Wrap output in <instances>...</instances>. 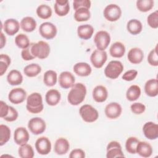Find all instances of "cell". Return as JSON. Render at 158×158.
<instances>
[{"label": "cell", "instance_id": "cell-1", "mask_svg": "<svg viewBox=\"0 0 158 158\" xmlns=\"http://www.w3.org/2000/svg\"><path fill=\"white\" fill-rule=\"evenodd\" d=\"M86 94V88L81 83H75L67 95L68 102L72 106H78L81 103Z\"/></svg>", "mask_w": 158, "mask_h": 158}, {"label": "cell", "instance_id": "cell-2", "mask_svg": "<svg viewBox=\"0 0 158 158\" xmlns=\"http://www.w3.org/2000/svg\"><path fill=\"white\" fill-rule=\"evenodd\" d=\"M26 108L31 114H38L41 112L44 108L43 98L41 94L38 93L30 94L27 98Z\"/></svg>", "mask_w": 158, "mask_h": 158}, {"label": "cell", "instance_id": "cell-3", "mask_svg": "<svg viewBox=\"0 0 158 158\" xmlns=\"http://www.w3.org/2000/svg\"><path fill=\"white\" fill-rule=\"evenodd\" d=\"M30 46L31 53L35 58L44 59L48 57L50 53V46L48 43L44 41L31 43Z\"/></svg>", "mask_w": 158, "mask_h": 158}, {"label": "cell", "instance_id": "cell-4", "mask_svg": "<svg viewBox=\"0 0 158 158\" xmlns=\"http://www.w3.org/2000/svg\"><path fill=\"white\" fill-rule=\"evenodd\" d=\"M123 70L122 63L118 60H111L104 69V74L106 77L110 79H116Z\"/></svg>", "mask_w": 158, "mask_h": 158}, {"label": "cell", "instance_id": "cell-5", "mask_svg": "<svg viewBox=\"0 0 158 158\" xmlns=\"http://www.w3.org/2000/svg\"><path fill=\"white\" fill-rule=\"evenodd\" d=\"M79 114L83 121L92 123L97 120L99 117L98 110L89 104H84L80 107Z\"/></svg>", "mask_w": 158, "mask_h": 158}, {"label": "cell", "instance_id": "cell-6", "mask_svg": "<svg viewBox=\"0 0 158 158\" xmlns=\"http://www.w3.org/2000/svg\"><path fill=\"white\" fill-rule=\"evenodd\" d=\"M94 42L96 44L97 49L104 51L110 43V36L106 31H99L94 36Z\"/></svg>", "mask_w": 158, "mask_h": 158}, {"label": "cell", "instance_id": "cell-7", "mask_svg": "<svg viewBox=\"0 0 158 158\" xmlns=\"http://www.w3.org/2000/svg\"><path fill=\"white\" fill-rule=\"evenodd\" d=\"M103 14L106 19L108 21L115 22L120 18L122 15V10L118 5L110 4L104 8Z\"/></svg>", "mask_w": 158, "mask_h": 158}, {"label": "cell", "instance_id": "cell-8", "mask_svg": "<svg viewBox=\"0 0 158 158\" xmlns=\"http://www.w3.org/2000/svg\"><path fill=\"white\" fill-rule=\"evenodd\" d=\"M39 32L43 38L46 40H51L56 36L57 30L54 24L51 22H46L40 25Z\"/></svg>", "mask_w": 158, "mask_h": 158}, {"label": "cell", "instance_id": "cell-9", "mask_svg": "<svg viewBox=\"0 0 158 158\" xmlns=\"http://www.w3.org/2000/svg\"><path fill=\"white\" fill-rule=\"evenodd\" d=\"M28 128L33 134L38 135L45 131L46 128V122L40 117H33L28 121Z\"/></svg>", "mask_w": 158, "mask_h": 158}, {"label": "cell", "instance_id": "cell-10", "mask_svg": "<svg viewBox=\"0 0 158 158\" xmlns=\"http://www.w3.org/2000/svg\"><path fill=\"white\" fill-rule=\"evenodd\" d=\"M107 59V54L105 51L94 50L90 56V60L92 65L97 69L101 68Z\"/></svg>", "mask_w": 158, "mask_h": 158}, {"label": "cell", "instance_id": "cell-11", "mask_svg": "<svg viewBox=\"0 0 158 158\" xmlns=\"http://www.w3.org/2000/svg\"><path fill=\"white\" fill-rule=\"evenodd\" d=\"M106 151V157L107 158L123 157L125 156L122 149V146L116 141H110L107 146Z\"/></svg>", "mask_w": 158, "mask_h": 158}, {"label": "cell", "instance_id": "cell-12", "mask_svg": "<svg viewBox=\"0 0 158 158\" xmlns=\"http://www.w3.org/2000/svg\"><path fill=\"white\" fill-rule=\"evenodd\" d=\"M35 148L40 154L47 155L51 151V143L47 137H40L35 142Z\"/></svg>", "mask_w": 158, "mask_h": 158}, {"label": "cell", "instance_id": "cell-13", "mask_svg": "<svg viewBox=\"0 0 158 158\" xmlns=\"http://www.w3.org/2000/svg\"><path fill=\"white\" fill-rule=\"evenodd\" d=\"M27 93L22 88H15L12 89L8 94L9 101L14 104L22 103L26 99Z\"/></svg>", "mask_w": 158, "mask_h": 158}, {"label": "cell", "instance_id": "cell-14", "mask_svg": "<svg viewBox=\"0 0 158 158\" xmlns=\"http://www.w3.org/2000/svg\"><path fill=\"white\" fill-rule=\"evenodd\" d=\"M122 108L120 104L112 102L108 104L104 109L106 117L110 119H115L118 118L122 114Z\"/></svg>", "mask_w": 158, "mask_h": 158}, {"label": "cell", "instance_id": "cell-15", "mask_svg": "<svg viewBox=\"0 0 158 158\" xmlns=\"http://www.w3.org/2000/svg\"><path fill=\"white\" fill-rule=\"evenodd\" d=\"M143 132L149 139H156L158 137V125L152 122H148L143 127Z\"/></svg>", "mask_w": 158, "mask_h": 158}, {"label": "cell", "instance_id": "cell-16", "mask_svg": "<svg viewBox=\"0 0 158 158\" xmlns=\"http://www.w3.org/2000/svg\"><path fill=\"white\" fill-rule=\"evenodd\" d=\"M30 138L28 131L25 127H20L17 128L14 133V140L15 143L19 145H23L27 143Z\"/></svg>", "mask_w": 158, "mask_h": 158}, {"label": "cell", "instance_id": "cell-17", "mask_svg": "<svg viewBox=\"0 0 158 158\" xmlns=\"http://www.w3.org/2000/svg\"><path fill=\"white\" fill-rule=\"evenodd\" d=\"M75 78L74 75L70 72L64 71L60 73L59 77V85L64 89L72 88L75 84Z\"/></svg>", "mask_w": 158, "mask_h": 158}, {"label": "cell", "instance_id": "cell-18", "mask_svg": "<svg viewBox=\"0 0 158 158\" xmlns=\"http://www.w3.org/2000/svg\"><path fill=\"white\" fill-rule=\"evenodd\" d=\"M2 25L4 31L9 36H13L16 34L19 31L20 26L19 22L14 19H7Z\"/></svg>", "mask_w": 158, "mask_h": 158}, {"label": "cell", "instance_id": "cell-19", "mask_svg": "<svg viewBox=\"0 0 158 158\" xmlns=\"http://www.w3.org/2000/svg\"><path fill=\"white\" fill-rule=\"evenodd\" d=\"M93 99L97 102H104L108 96V92L106 88L102 85L95 86L92 92Z\"/></svg>", "mask_w": 158, "mask_h": 158}, {"label": "cell", "instance_id": "cell-20", "mask_svg": "<svg viewBox=\"0 0 158 158\" xmlns=\"http://www.w3.org/2000/svg\"><path fill=\"white\" fill-rule=\"evenodd\" d=\"M128 60L133 64L141 63L144 58V52L139 48H133L130 49L127 54Z\"/></svg>", "mask_w": 158, "mask_h": 158}, {"label": "cell", "instance_id": "cell-21", "mask_svg": "<svg viewBox=\"0 0 158 158\" xmlns=\"http://www.w3.org/2000/svg\"><path fill=\"white\" fill-rule=\"evenodd\" d=\"M56 14L60 17L66 15L70 10V5L67 0H56L54 6Z\"/></svg>", "mask_w": 158, "mask_h": 158}, {"label": "cell", "instance_id": "cell-22", "mask_svg": "<svg viewBox=\"0 0 158 158\" xmlns=\"http://www.w3.org/2000/svg\"><path fill=\"white\" fill-rule=\"evenodd\" d=\"M69 142L64 138H59L55 142L54 149L57 155L65 154L69 151Z\"/></svg>", "mask_w": 158, "mask_h": 158}, {"label": "cell", "instance_id": "cell-23", "mask_svg": "<svg viewBox=\"0 0 158 158\" xmlns=\"http://www.w3.org/2000/svg\"><path fill=\"white\" fill-rule=\"evenodd\" d=\"M94 33V28L89 24H84L78 27L77 35L78 36L83 40H87L90 39Z\"/></svg>", "mask_w": 158, "mask_h": 158}, {"label": "cell", "instance_id": "cell-24", "mask_svg": "<svg viewBox=\"0 0 158 158\" xmlns=\"http://www.w3.org/2000/svg\"><path fill=\"white\" fill-rule=\"evenodd\" d=\"M61 95L59 91L55 89H51L47 91L45 96L46 103L51 106H56L60 101Z\"/></svg>", "mask_w": 158, "mask_h": 158}, {"label": "cell", "instance_id": "cell-25", "mask_svg": "<svg viewBox=\"0 0 158 158\" xmlns=\"http://www.w3.org/2000/svg\"><path fill=\"white\" fill-rule=\"evenodd\" d=\"M145 93L150 97H156L158 94V81L156 78L148 80L144 85Z\"/></svg>", "mask_w": 158, "mask_h": 158}, {"label": "cell", "instance_id": "cell-26", "mask_svg": "<svg viewBox=\"0 0 158 158\" xmlns=\"http://www.w3.org/2000/svg\"><path fill=\"white\" fill-rule=\"evenodd\" d=\"M74 72L80 77H87L92 72L91 66L86 62H78L73 66Z\"/></svg>", "mask_w": 158, "mask_h": 158}, {"label": "cell", "instance_id": "cell-27", "mask_svg": "<svg viewBox=\"0 0 158 158\" xmlns=\"http://www.w3.org/2000/svg\"><path fill=\"white\" fill-rule=\"evenodd\" d=\"M125 51L126 49L125 45L120 41H117L113 43L109 49L110 56L115 58H120L123 57L125 53Z\"/></svg>", "mask_w": 158, "mask_h": 158}, {"label": "cell", "instance_id": "cell-28", "mask_svg": "<svg viewBox=\"0 0 158 158\" xmlns=\"http://www.w3.org/2000/svg\"><path fill=\"white\" fill-rule=\"evenodd\" d=\"M136 153L143 157H149L152 154V148L146 141H139L136 147Z\"/></svg>", "mask_w": 158, "mask_h": 158}, {"label": "cell", "instance_id": "cell-29", "mask_svg": "<svg viewBox=\"0 0 158 158\" xmlns=\"http://www.w3.org/2000/svg\"><path fill=\"white\" fill-rule=\"evenodd\" d=\"M7 81L12 86L19 85L23 81V76L19 70H12L7 75Z\"/></svg>", "mask_w": 158, "mask_h": 158}, {"label": "cell", "instance_id": "cell-30", "mask_svg": "<svg viewBox=\"0 0 158 158\" xmlns=\"http://www.w3.org/2000/svg\"><path fill=\"white\" fill-rule=\"evenodd\" d=\"M21 28L26 32H31L34 31L36 27V22L31 17H23L20 23Z\"/></svg>", "mask_w": 158, "mask_h": 158}, {"label": "cell", "instance_id": "cell-31", "mask_svg": "<svg viewBox=\"0 0 158 158\" xmlns=\"http://www.w3.org/2000/svg\"><path fill=\"white\" fill-rule=\"evenodd\" d=\"M127 28L130 34L136 35L141 32L143 25L139 20L137 19H131L127 23Z\"/></svg>", "mask_w": 158, "mask_h": 158}, {"label": "cell", "instance_id": "cell-32", "mask_svg": "<svg viewBox=\"0 0 158 158\" xmlns=\"http://www.w3.org/2000/svg\"><path fill=\"white\" fill-rule=\"evenodd\" d=\"M141 88L136 85H131L126 92V98L130 101H135L137 100L141 95Z\"/></svg>", "mask_w": 158, "mask_h": 158}, {"label": "cell", "instance_id": "cell-33", "mask_svg": "<svg viewBox=\"0 0 158 158\" xmlns=\"http://www.w3.org/2000/svg\"><path fill=\"white\" fill-rule=\"evenodd\" d=\"M91 13L88 9L81 7L76 10L74 14V19L77 22H85L90 19Z\"/></svg>", "mask_w": 158, "mask_h": 158}, {"label": "cell", "instance_id": "cell-34", "mask_svg": "<svg viewBox=\"0 0 158 158\" xmlns=\"http://www.w3.org/2000/svg\"><path fill=\"white\" fill-rule=\"evenodd\" d=\"M41 72V67L38 64L32 63L25 66L23 69L24 74L28 77H35Z\"/></svg>", "mask_w": 158, "mask_h": 158}, {"label": "cell", "instance_id": "cell-35", "mask_svg": "<svg viewBox=\"0 0 158 158\" xmlns=\"http://www.w3.org/2000/svg\"><path fill=\"white\" fill-rule=\"evenodd\" d=\"M57 80V73L52 70H47L43 75V82L47 86H54Z\"/></svg>", "mask_w": 158, "mask_h": 158}, {"label": "cell", "instance_id": "cell-36", "mask_svg": "<svg viewBox=\"0 0 158 158\" xmlns=\"http://www.w3.org/2000/svg\"><path fill=\"white\" fill-rule=\"evenodd\" d=\"M18 153L21 158H33L35 155L32 146L27 143L19 147Z\"/></svg>", "mask_w": 158, "mask_h": 158}, {"label": "cell", "instance_id": "cell-37", "mask_svg": "<svg viewBox=\"0 0 158 158\" xmlns=\"http://www.w3.org/2000/svg\"><path fill=\"white\" fill-rule=\"evenodd\" d=\"M51 8L46 4H41L36 9V14L42 19H48L52 15Z\"/></svg>", "mask_w": 158, "mask_h": 158}, {"label": "cell", "instance_id": "cell-38", "mask_svg": "<svg viewBox=\"0 0 158 158\" xmlns=\"http://www.w3.org/2000/svg\"><path fill=\"white\" fill-rule=\"evenodd\" d=\"M10 137V130L6 125H0V146L7 143Z\"/></svg>", "mask_w": 158, "mask_h": 158}, {"label": "cell", "instance_id": "cell-39", "mask_svg": "<svg viewBox=\"0 0 158 158\" xmlns=\"http://www.w3.org/2000/svg\"><path fill=\"white\" fill-rule=\"evenodd\" d=\"M15 43L17 47L22 49L28 48L30 44L28 36L23 33H20L15 36Z\"/></svg>", "mask_w": 158, "mask_h": 158}, {"label": "cell", "instance_id": "cell-40", "mask_svg": "<svg viewBox=\"0 0 158 158\" xmlns=\"http://www.w3.org/2000/svg\"><path fill=\"white\" fill-rule=\"evenodd\" d=\"M153 0H138L136 1L137 9L142 12H146L149 11L154 7Z\"/></svg>", "mask_w": 158, "mask_h": 158}, {"label": "cell", "instance_id": "cell-41", "mask_svg": "<svg viewBox=\"0 0 158 158\" xmlns=\"http://www.w3.org/2000/svg\"><path fill=\"white\" fill-rule=\"evenodd\" d=\"M139 141L136 137L131 136L127 138L125 142V148L127 151L130 154H136V147Z\"/></svg>", "mask_w": 158, "mask_h": 158}, {"label": "cell", "instance_id": "cell-42", "mask_svg": "<svg viewBox=\"0 0 158 158\" xmlns=\"http://www.w3.org/2000/svg\"><path fill=\"white\" fill-rule=\"evenodd\" d=\"M10 64V57L4 54H1L0 56V75L2 76L7 71L9 66Z\"/></svg>", "mask_w": 158, "mask_h": 158}, {"label": "cell", "instance_id": "cell-43", "mask_svg": "<svg viewBox=\"0 0 158 158\" xmlns=\"http://www.w3.org/2000/svg\"><path fill=\"white\" fill-rule=\"evenodd\" d=\"M157 46H156V48L152 49L148 56V63L154 67H157L158 65V56H157Z\"/></svg>", "mask_w": 158, "mask_h": 158}, {"label": "cell", "instance_id": "cell-44", "mask_svg": "<svg viewBox=\"0 0 158 158\" xmlns=\"http://www.w3.org/2000/svg\"><path fill=\"white\" fill-rule=\"evenodd\" d=\"M147 22L149 27L152 28H158V11L156 10L155 12L150 14L147 18Z\"/></svg>", "mask_w": 158, "mask_h": 158}, {"label": "cell", "instance_id": "cell-45", "mask_svg": "<svg viewBox=\"0 0 158 158\" xmlns=\"http://www.w3.org/2000/svg\"><path fill=\"white\" fill-rule=\"evenodd\" d=\"M91 1L89 0H74L73 1V7L75 10L81 7H85L89 9L91 7Z\"/></svg>", "mask_w": 158, "mask_h": 158}, {"label": "cell", "instance_id": "cell-46", "mask_svg": "<svg viewBox=\"0 0 158 158\" xmlns=\"http://www.w3.org/2000/svg\"><path fill=\"white\" fill-rule=\"evenodd\" d=\"M130 109L133 114L139 115L143 114L145 111L146 106L141 102H135L130 106Z\"/></svg>", "mask_w": 158, "mask_h": 158}, {"label": "cell", "instance_id": "cell-47", "mask_svg": "<svg viewBox=\"0 0 158 158\" xmlns=\"http://www.w3.org/2000/svg\"><path fill=\"white\" fill-rule=\"evenodd\" d=\"M18 116H19V114L17 110L15 109H14L13 107L9 106L8 114L5 117L3 118V119L7 122H11L16 120L17 118H18Z\"/></svg>", "mask_w": 158, "mask_h": 158}, {"label": "cell", "instance_id": "cell-48", "mask_svg": "<svg viewBox=\"0 0 158 158\" xmlns=\"http://www.w3.org/2000/svg\"><path fill=\"white\" fill-rule=\"evenodd\" d=\"M137 75H138V71L134 69H131L125 72L122 75V78L123 80L130 81L135 80V78L137 77Z\"/></svg>", "mask_w": 158, "mask_h": 158}, {"label": "cell", "instance_id": "cell-49", "mask_svg": "<svg viewBox=\"0 0 158 158\" xmlns=\"http://www.w3.org/2000/svg\"><path fill=\"white\" fill-rule=\"evenodd\" d=\"M21 56L22 59L25 60H31L35 58L31 53L30 44L28 48L22 49L21 52Z\"/></svg>", "mask_w": 158, "mask_h": 158}, {"label": "cell", "instance_id": "cell-50", "mask_svg": "<svg viewBox=\"0 0 158 158\" xmlns=\"http://www.w3.org/2000/svg\"><path fill=\"white\" fill-rule=\"evenodd\" d=\"M85 157V153L81 149H73L69 154V157L70 158H84Z\"/></svg>", "mask_w": 158, "mask_h": 158}, {"label": "cell", "instance_id": "cell-51", "mask_svg": "<svg viewBox=\"0 0 158 158\" xmlns=\"http://www.w3.org/2000/svg\"><path fill=\"white\" fill-rule=\"evenodd\" d=\"M9 109V106H8L6 102L2 101L0 102V117L3 118L8 114Z\"/></svg>", "mask_w": 158, "mask_h": 158}, {"label": "cell", "instance_id": "cell-52", "mask_svg": "<svg viewBox=\"0 0 158 158\" xmlns=\"http://www.w3.org/2000/svg\"><path fill=\"white\" fill-rule=\"evenodd\" d=\"M0 43H1L0 48L2 49L6 45V38L2 31L1 32V42Z\"/></svg>", "mask_w": 158, "mask_h": 158}]
</instances>
